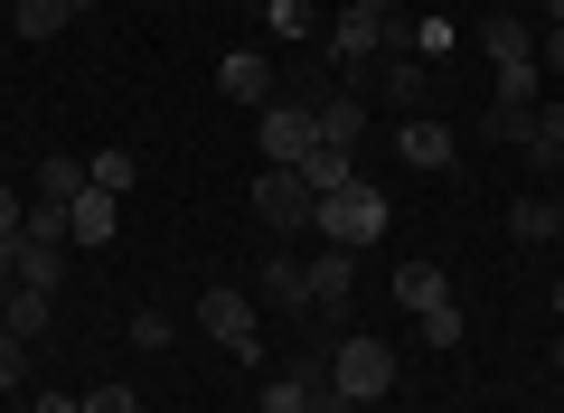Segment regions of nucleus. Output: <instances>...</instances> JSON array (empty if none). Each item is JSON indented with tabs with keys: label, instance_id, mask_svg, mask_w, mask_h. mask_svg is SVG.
<instances>
[{
	"label": "nucleus",
	"instance_id": "nucleus-1",
	"mask_svg": "<svg viewBox=\"0 0 564 413\" xmlns=\"http://www.w3.org/2000/svg\"><path fill=\"white\" fill-rule=\"evenodd\" d=\"M386 217H395V207H386L367 178H348V188H329V197H321V244H348V254H367V244L386 236Z\"/></svg>",
	"mask_w": 564,
	"mask_h": 413
},
{
	"label": "nucleus",
	"instance_id": "nucleus-2",
	"mask_svg": "<svg viewBox=\"0 0 564 413\" xmlns=\"http://www.w3.org/2000/svg\"><path fill=\"white\" fill-rule=\"evenodd\" d=\"M254 217L273 226L282 244H292V236H321V188H311L302 170H263L254 178Z\"/></svg>",
	"mask_w": 564,
	"mask_h": 413
},
{
	"label": "nucleus",
	"instance_id": "nucleus-3",
	"mask_svg": "<svg viewBox=\"0 0 564 413\" xmlns=\"http://www.w3.org/2000/svg\"><path fill=\"white\" fill-rule=\"evenodd\" d=\"M329 385L348 394V404H377V394H395V348H386V338H339V348H329Z\"/></svg>",
	"mask_w": 564,
	"mask_h": 413
},
{
	"label": "nucleus",
	"instance_id": "nucleus-4",
	"mask_svg": "<svg viewBox=\"0 0 564 413\" xmlns=\"http://www.w3.org/2000/svg\"><path fill=\"white\" fill-rule=\"evenodd\" d=\"M198 329L217 338L226 357H263V319H254V301H245L236 282H207L198 292Z\"/></svg>",
	"mask_w": 564,
	"mask_h": 413
},
{
	"label": "nucleus",
	"instance_id": "nucleus-5",
	"mask_svg": "<svg viewBox=\"0 0 564 413\" xmlns=\"http://www.w3.org/2000/svg\"><path fill=\"white\" fill-rule=\"evenodd\" d=\"M254 141H263V170H302V151H311V141H321V122H311L302 113V104H263V113H254Z\"/></svg>",
	"mask_w": 564,
	"mask_h": 413
},
{
	"label": "nucleus",
	"instance_id": "nucleus-6",
	"mask_svg": "<svg viewBox=\"0 0 564 413\" xmlns=\"http://www.w3.org/2000/svg\"><path fill=\"white\" fill-rule=\"evenodd\" d=\"M302 273H311V319H339L348 311V282H358V254H348V244H321Z\"/></svg>",
	"mask_w": 564,
	"mask_h": 413
},
{
	"label": "nucleus",
	"instance_id": "nucleus-7",
	"mask_svg": "<svg viewBox=\"0 0 564 413\" xmlns=\"http://www.w3.org/2000/svg\"><path fill=\"white\" fill-rule=\"evenodd\" d=\"M217 95L245 104V113H263L273 104V57L263 47H236V57H217Z\"/></svg>",
	"mask_w": 564,
	"mask_h": 413
},
{
	"label": "nucleus",
	"instance_id": "nucleus-8",
	"mask_svg": "<svg viewBox=\"0 0 564 413\" xmlns=\"http://www.w3.org/2000/svg\"><path fill=\"white\" fill-rule=\"evenodd\" d=\"M254 282H263V301H273L282 319H311V273H302V263H292V244H273Z\"/></svg>",
	"mask_w": 564,
	"mask_h": 413
},
{
	"label": "nucleus",
	"instance_id": "nucleus-9",
	"mask_svg": "<svg viewBox=\"0 0 564 413\" xmlns=\"http://www.w3.org/2000/svg\"><path fill=\"white\" fill-rule=\"evenodd\" d=\"M113 226H122V197L113 188H85L76 207H66V244H113Z\"/></svg>",
	"mask_w": 564,
	"mask_h": 413
},
{
	"label": "nucleus",
	"instance_id": "nucleus-10",
	"mask_svg": "<svg viewBox=\"0 0 564 413\" xmlns=\"http://www.w3.org/2000/svg\"><path fill=\"white\" fill-rule=\"evenodd\" d=\"M377 47H386V20H377V10H367V0H358V10H339V20H329V57H348V66H358V57H377Z\"/></svg>",
	"mask_w": 564,
	"mask_h": 413
},
{
	"label": "nucleus",
	"instance_id": "nucleus-11",
	"mask_svg": "<svg viewBox=\"0 0 564 413\" xmlns=\"http://www.w3.org/2000/svg\"><path fill=\"white\" fill-rule=\"evenodd\" d=\"M395 151L414 160V170H452V122L414 113V122H404V132H395Z\"/></svg>",
	"mask_w": 564,
	"mask_h": 413
},
{
	"label": "nucleus",
	"instance_id": "nucleus-12",
	"mask_svg": "<svg viewBox=\"0 0 564 413\" xmlns=\"http://www.w3.org/2000/svg\"><path fill=\"white\" fill-rule=\"evenodd\" d=\"M47 319H57V292H29V282H10V301H0V329H10V338H47Z\"/></svg>",
	"mask_w": 564,
	"mask_h": 413
},
{
	"label": "nucleus",
	"instance_id": "nucleus-13",
	"mask_svg": "<svg viewBox=\"0 0 564 413\" xmlns=\"http://www.w3.org/2000/svg\"><path fill=\"white\" fill-rule=\"evenodd\" d=\"M302 178H311V188H348V178H358V151H339V141H311V151H302Z\"/></svg>",
	"mask_w": 564,
	"mask_h": 413
},
{
	"label": "nucleus",
	"instance_id": "nucleus-14",
	"mask_svg": "<svg viewBox=\"0 0 564 413\" xmlns=\"http://www.w3.org/2000/svg\"><path fill=\"white\" fill-rule=\"evenodd\" d=\"M85 188H95V170H85L76 151H47V170H39V197H57V207H76Z\"/></svg>",
	"mask_w": 564,
	"mask_h": 413
},
{
	"label": "nucleus",
	"instance_id": "nucleus-15",
	"mask_svg": "<svg viewBox=\"0 0 564 413\" xmlns=\"http://www.w3.org/2000/svg\"><path fill=\"white\" fill-rule=\"evenodd\" d=\"M508 236H518V244L564 236V226H555V197H508Z\"/></svg>",
	"mask_w": 564,
	"mask_h": 413
},
{
	"label": "nucleus",
	"instance_id": "nucleus-16",
	"mask_svg": "<svg viewBox=\"0 0 564 413\" xmlns=\"http://www.w3.org/2000/svg\"><path fill=\"white\" fill-rule=\"evenodd\" d=\"M395 301H404V311H433V301H452L443 263H404V273H395Z\"/></svg>",
	"mask_w": 564,
	"mask_h": 413
},
{
	"label": "nucleus",
	"instance_id": "nucleus-17",
	"mask_svg": "<svg viewBox=\"0 0 564 413\" xmlns=\"http://www.w3.org/2000/svg\"><path fill=\"white\" fill-rule=\"evenodd\" d=\"M57 254H66V244L20 236V273H10V282H29V292H57Z\"/></svg>",
	"mask_w": 564,
	"mask_h": 413
},
{
	"label": "nucleus",
	"instance_id": "nucleus-18",
	"mask_svg": "<svg viewBox=\"0 0 564 413\" xmlns=\"http://www.w3.org/2000/svg\"><path fill=\"white\" fill-rule=\"evenodd\" d=\"M518 151H536V160H564V104H536L527 113V141Z\"/></svg>",
	"mask_w": 564,
	"mask_h": 413
},
{
	"label": "nucleus",
	"instance_id": "nucleus-19",
	"mask_svg": "<svg viewBox=\"0 0 564 413\" xmlns=\"http://www.w3.org/2000/svg\"><path fill=\"white\" fill-rule=\"evenodd\" d=\"M311 122H321V141H339V151H358V132H367V122H358V104H348V95H329V104H321Z\"/></svg>",
	"mask_w": 564,
	"mask_h": 413
},
{
	"label": "nucleus",
	"instance_id": "nucleus-20",
	"mask_svg": "<svg viewBox=\"0 0 564 413\" xmlns=\"http://www.w3.org/2000/svg\"><path fill=\"white\" fill-rule=\"evenodd\" d=\"M263 29H273V39H311L321 10H311V0H263Z\"/></svg>",
	"mask_w": 564,
	"mask_h": 413
},
{
	"label": "nucleus",
	"instance_id": "nucleus-21",
	"mask_svg": "<svg viewBox=\"0 0 564 413\" xmlns=\"http://www.w3.org/2000/svg\"><path fill=\"white\" fill-rule=\"evenodd\" d=\"M414 319H423V348H462V329H470L462 301H433V311H414Z\"/></svg>",
	"mask_w": 564,
	"mask_h": 413
},
{
	"label": "nucleus",
	"instance_id": "nucleus-22",
	"mask_svg": "<svg viewBox=\"0 0 564 413\" xmlns=\"http://www.w3.org/2000/svg\"><path fill=\"white\" fill-rule=\"evenodd\" d=\"M10 20H20V39H57V29H66V0H10Z\"/></svg>",
	"mask_w": 564,
	"mask_h": 413
},
{
	"label": "nucleus",
	"instance_id": "nucleus-23",
	"mask_svg": "<svg viewBox=\"0 0 564 413\" xmlns=\"http://www.w3.org/2000/svg\"><path fill=\"white\" fill-rule=\"evenodd\" d=\"M85 170H95V188H132V151H122V141H113V151H95V160H85Z\"/></svg>",
	"mask_w": 564,
	"mask_h": 413
},
{
	"label": "nucleus",
	"instance_id": "nucleus-24",
	"mask_svg": "<svg viewBox=\"0 0 564 413\" xmlns=\"http://www.w3.org/2000/svg\"><path fill=\"white\" fill-rule=\"evenodd\" d=\"M20 236H39V244H66V207H57V197H39V207L20 217Z\"/></svg>",
	"mask_w": 564,
	"mask_h": 413
},
{
	"label": "nucleus",
	"instance_id": "nucleus-25",
	"mask_svg": "<svg viewBox=\"0 0 564 413\" xmlns=\"http://www.w3.org/2000/svg\"><path fill=\"white\" fill-rule=\"evenodd\" d=\"M132 348H170V311H151V301H141V311H132Z\"/></svg>",
	"mask_w": 564,
	"mask_h": 413
},
{
	"label": "nucleus",
	"instance_id": "nucleus-26",
	"mask_svg": "<svg viewBox=\"0 0 564 413\" xmlns=\"http://www.w3.org/2000/svg\"><path fill=\"white\" fill-rule=\"evenodd\" d=\"M20 376H29V338H10V329H0V394L20 385Z\"/></svg>",
	"mask_w": 564,
	"mask_h": 413
},
{
	"label": "nucleus",
	"instance_id": "nucleus-27",
	"mask_svg": "<svg viewBox=\"0 0 564 413\" xmlns=\"http://www.w3.org/2000/svg\"><path fill=\"white\" fill-rule=\"evenodd\" d=\"M386 95L414 104V95H423V66H414V57H395V66H386Z\"/></svg>",
	"mask_w": 564,
	"mask_h": 413
},
{
	"label": "nucleus",
	"instance_id": "nucleus-28",
	"mask_svg": "<svg viewBox=\"0 0 564 413\" xmlns=\"http://www.w3.org/2000/svg\"><path fill=\"white\" fill-rule=\"evenodd\" d=\"M85 413H141V404H132V385H95V394H85Z\"/></svg>",
	"mask_w": 564,
	"mask_h": 413
},
{
	"label": "nucleus",
	"instance_id": "nucleus-29",
	"mask_svg": "<svg viewBox=\"0 0 564 413\" xmlns=\"http://www.w3.org/2000/svg\"><path fill=\"white\" fill-rule=\"evenodd\" d=\"M536 66H555V76H564V20H545V39H536Z\"/></svg>",
	"mask_w": 564,
	"mask_h": 413
},
{
	"label": "nucleus",
	"instance_id": "nucleus-30",
	"mask_svg": "<svg viewBox=\"0 0 564 413\" xmlns=\"http://www.w3.org/2000/svg\"><path fill=\"white\" fill-rule=\"evenodd\" d=\"M20 217H29V207H20V188L0 178V236H20Z\"/></svg>",
	"mask_w": 564,
	"mask_h": 413
},
{
	"label": "nucleus",
	"instance_id": "nucleus-31",
	"mask_svg": "<svg viewBox=\"0 0 564 413\" xmlns=\"http://www.w3.org/2000/svg\"><path fill=\"white\" fill-rule=\"evenodd\" d=\"M311 413H358V404H348L339 385H311Z\"/></svg>",
	"mask_w": 564,
	"mask_h": 413
},
{
	"label": "nucleus",
	"instance_id": "nucleus-32",
	"mask_svg": "<svg viewBox=\"0 0 564 413\" xmlns=\"http://www.w3.org/2000/svg\"><path fill=\"white\" fill-rule=\"evenodd\" d=\"M29 413H85V404H76V394H39V404H29Z\"/></svg>",
	"mask_w": 564,
	"mask_h": 413
},
{
	"label": "nucleus",
	"instance_id": "nucleus-33",
	"mask_svg": "<svg viewBox=\"0 0 564 413\" xmlns=\"http://www.w3.org/2000/svg\"><path fill=\"white\" fill-rule=\"evenodd\" d=\"M95 10H104V0H66V20H95Z\"/></svg>",
	"mask_w": 564,
	"mask_h": 413
},
{
	"label": "nucleus",
	"instance_id": "nucleus-34",
	"mask_svg": "<svg viewBox=\"0 0 564 413\" xmlns=\"http://www.w3.org/2000/svg\"><path fill=\"white\" fill-rule=\"evenodd\" d=\"M536 10H545V20H564V0H536Z\"/></svg>",
	"mask_w": 564,
	"mask_h": 413
},
{
	"label": "nucleus",
	"instance_id": "nucleus-35",
	"mask_svg": "<svg viewBox=\"0 0 564 413\" xmlns=\"http://www.w3.org/2000/svg\"><path fill=\"white\" fill-rule=\"evenodd\" d=\"M545 357H555V367H564V338H555V348H545Z\"/></svg>",
	"mask_w": 564,
	"mask_h": 413
},
{
	"label": "nucleus",
	"instance_id": "nucleus-36",
	"mask_svg": "<svg viewBox=\"0 0 564 413\" xmlns=\"http://www.w3.org/2000/svg\"><path fill=\"white\" fill-rule=\"evenodd\" d=\"M555 319H564V282H555Z\"/></svg>",
	"mask_w": 564,
	"mask_h": 413
},
{
	"label": "nucleus",
	"instance_id": "nucleus-37",
	"mask_svg": "<svg viewBox=\"0 0 564 413\" xmlns=\"http://www.w3.org/2000/svg\"><path fill=\"white\" fill-rule=\"evenodd\" d=\"M555 226H564V197H555Z\"/></svg>",
	"mask_w": 564,
	"mask_h": 413
},
{
	"label": "nucleus",
	"instance_id": "nucleus-38",
	"mask_svg": "<svg viewBox=\"0 0 564 413\" xmlns=\"http://www.w3.org/2000/svg\"><path fill=\"white\" fill-rule=\"evenodd\" d=\"M10 413H29V404H10Z\"/></svg>",
	"mask_w": 564,
	"mask_h": 413
}]
</instances>
